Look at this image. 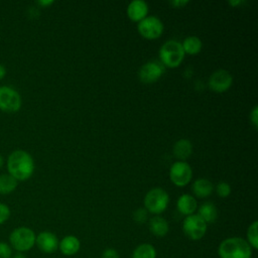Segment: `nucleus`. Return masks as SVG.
Segmentation results:
<instances>
[{
  "label": "nucleus",
  "instance_id": "obj_4",
  "mask_svg": "<svg viewBox=\"0 0 258 258\" xmlns=\"http://www.w3.org/2000/svg\"><path fill=\"white\" fill-rule=\"evenodd\" d=\"M159 57L163 67L165 66L170 69L178 67L184 57L181 43L175 40L166 41L159 49Z\"/></svg>",
  "mask_w": 258,
  "mask_h": 258
},
{
  "label": "nucleus",
  "instance_id": "obj_6",
  "mask_svg": "<svg viewBox=\"0 0 258 258\" xmlns=\"http://www.w3.org/2000/svg\"><path fill=\"white\" fill-rule=\"evenodd\" d=\"M207 228L208 224L198 214L186 216L182 222L183 234L192 241L201 240L206 235Z\"/></svg>",
  "mask_w": 258,
  "mask_h": 258
},
{
  "label": "nucleus",
  "instance_id": "obj_22",
  "mask_svg": "<svg viewBox=\"0 0 258 258\" xmlns=\"http://www.w3.org/2000/svg\"><path fill=\"white\" fill-rule=\"evenodd\" d=\"M184 53L198 54L202 50V41L197 36H188L181 43Z\"/></svg>",
  "mask_w": 258,
  "mask_h": 258
},
{
  "label": "nucleus",
  "instance_id": "obj_3",
  "mask_svg": "<svg viewBox=\"0 0 258 258\" xmlns=\"http://www.w3.org/2000/svg\"><path fill=\"white\" fill-rule=\"evenodd\" d=\"M36 235L34 231L28 227L15 228L9 235V245L17 252L24 253L29 251L35 245Z\"/></svg>",
  "mask_w": 258,
  "mask_h": 258
},
{
  "label": "nucleus",
  "instance_id": "obj_26",
  "mask_svg": "<svg viewBox=\"0 0 258 258\" xmlns=\"http://www.w3.org/2000/svg\"><path fill=\"white\" fill-rule=\"evenodd\" d=\"M11 212L7 205L0 203V225L7 222V220L10 218Z\"/></svg>",
  "mask_w": 258,
  "mask_h": 258
},
{
  "label": "nucleus",
  "instance_id": "obj_31",
  "mask_svg": "<svg viewBox=\"0 0 258 258\" xmlns=\"http://www.w3.org/2000/svg\"><path fill=\"white\" fill-rule=\"evenodd\" d=\"M5 76H6V68H5L2 63H0V81H1Z\"/></svg>",
  "mask_w": 258,
  "mask_h": 258
},
{
  "label": "nucleus",
  "instance_id": "obj_14",
  "mask_svg": "<svg viewBox=\"0 0 258 258\" xmlns=\"http://www.w3.org/2000/svg\"><path fill=\"white\" fill-rule=\"evenodd\" d=\"M58 249L64 256H73L80 251L81 242L78 237L68 235L58 242Z\"/></svg>",
  "mask_w": 258,
  "mask_h": 258
},
{
  "label": "nucleus",
  "instance_id": "obj_33",
  "mask_svg": "<svg viewBox=\"0 0 258 258\" xmlns=\"http://www.w3.org/2000/svg\"><path fill=\"white\" fill-rule=\"evenodd\" d=\"M243 3V1H241V0H237V1H229V4L231 5V6H233V7H236V6H238V5H240V4H242Z\"/></svg>",
  "mask_w": 258,
  "mask_h": 258
},
{
  "label": "nucleus",
  "instance_id": "obj_16",
  "mask_svg": "<svg viewBox=\"0 0 258 258\" xmlns=\"http://www.w3.org/2000/svg\"><path fill=\"white\" fill-rule=\"evenodd\" d=\"M176 208L180 214L186 217L195 213V211L198 208V205H197L196 199L192 196L184 194L178 198L176 203Z\"/></svg>",
  "mask_w": 258,
  "mask_h": 258
},
{
  "label": "nucleus",
  "instance_id": "obj_5",
  "mask_svg": "<svg viewBox=\"0 0 258 258\" xmlns=\"http://www.w3.org/2000/svg\"><path fill=\"white\" fill-rule=\"evenodd\" d=\"M168 203V194L160 187L150 189L144 197V206L146 211L156 216L166 210Z\"/></svg>",
  "mask_w": 258,
  "mask_h": 258
},
{
  "label": "nucleus",
  "instance_id": "obj_11",
  "mask_svg": "<svg viewBox=\"0 0 258 258\" xmlns=\"http://www.w3.org/2000/svg\"><path fill=\"white\" fill-rule=\"evenodd\" d=\"M164 73V67L158 61H149L143 64L138 73L139 79L144 84H152L160 79Z\"/></svg>",
  "mask_w": 258,
  "mask_h": 258
},
{
  "label": "nucleus",
  "instance_id": "obj_9",
  "mask_svg": "<svg viewBox=\"0 0 258 258\" xmlns=\"http://www.w3.org/2000/svg\"><path fill=\"white\" fill-rule=\"evenodd\" d=\"M192 176V170L185 161L174 162L169 169V177L176 186L186 185Z\"/></svg>",
  "mask_w": 258,
  "mask_h": 258
},
{
  "label": "nucleus",
  "instance_id": "obj_27",
  "mask_svg": "<svg viewBox=\"0 0 258 258\" xmlns=\"http://www.w3.org/2000/svg\"><path fill=\"white\" fill-rule=\"evenodd\" d=\"M12 248L5 242H0V258H11Z\"/></svg>",
  "mask_w": 258,
  "mask_h": 258
},
{
  "label": "nucleus",
  "instance_id": "obj_21",
  "mask_svg": "<svg viewBox=\"0 0 258 258\" xmlns=\"http://www.w3.org/2000/svg\"><path fill=\"white\" fill-rule=\"evenodd\" d=\"M156 249L149 243L138 245L132 252V258H156Z\"/></svg>",
  "mask_w": 258,
  "mask_h": 258
},
{
  "label": "nucleus",
  "instance_id": "obj_25",
  "mask_svg": "<svg viewBox=\"0 0 258 258\" xmlns=\"http://www.w3.org/2000/svg\"><path fill=\"white\" fill-rule=\"evenodd\" d=\"M217 194L221 198H227L231 194V186L228 182L222 181L217 185Z\"/></svg>",
  "mask_w": 258,
  "mask_h": 258
},
{
  "label": "nucleus",
  "instance_id": "obj_18",
  "mask_svg": "<svg viewBox=\"0 0 258 258\" xmlns=\"http://www.w3.org/2000/svg\"><path fill=\"white\" fill-rule=\"evenodd\" d=\"M213 183L207 178H199L195 180V182L191 185V190L198 198L209 197L213 192Z\"/></svg>",
  "mask_w": 258,
  "mask_h": 258
},
{
  "label": "nucleus",
  "instance_id": "obj_19",
  "mask_svg": "<svg viewBox=\"0 0 258 258\" xmlns=\"http://www.w3.org/2000/svg\"><path fill=\"white\" fill-rule=\"evenodd\" d=\"M198 215L207 223H214L218 218V210L213 203L207 202L200 206L198 210Z\"/></svg>",
  "mask_w": 258,
  "mask_h": 258
},
{
  "label": "nucleus",
  "instance_id": "obj_1",
  "mask_svg": "<svg viewBox=\"0 0 258 258\" xmlns=\"http://www.w3.org/2000/svg\"><path fill=\"white\" fill-rule=\"evenodd\" d=\"M8 174L17 181H24L31 177L34 171L32 156L25 150L17 149L12 151L6 161Z\"/></svg>",
  "mask_w": 258,
  "mask_h": 258
},
{
  "label": "nucleus",
  "instance_id": "obj_13",
  "mask_svg": "<svg viewBox=\"0 0 258 258\" xmlns=\"http://www.w3.org/2000/svg\"><path fill=\"white\" fill-rule=\"evenodd\" d=\"M148 5L145 1L134 0L129 3L127 7V16L134 22H140L147 16Z\"/></svg>",
  "mask_w": 258,
  "mask_h": 258
},
{
  "label": "nucleus",
  "instance_id": "obj_7",
  "mask_svg": "<svg viewBox=\"0 0 258 258\" xmlns=\"http://www.w3.org/2000/svg\"><path fill=\"white\" fill-rule=\"evenodd\" d=\"M22 105L20 94L9 86L0 87V110L5 113H15Z\"/></svg>",
  "mask_w": 258,
  "mask_h": 258
},
{
  "label": "nucleus",
  "instance_id": "obj_15",
  "mask_svg": "<svg viewBox=\"0 0 258 258\" xmlns=\"http://www.w3.org/2000/svg\"><path fill=\"white\" fill-rule=\"evenodd\" d=\"M148 227L150 233L158 238L166 236L169 231V225L167 221L160 216H154L153 218H151L149 220Z\"/></svg>",
  "mask_w": 258,
  "mask_h": 258
},
{
  "label": "nucleus",
  "instance_id": "obj_29",
  "mask_svg": "<svg viewBox=\"0 0 258 258\" xmlns=\"http://www.w3.org/2000/svg\"><path fill=\"white\" fill-rule=\"evenodd\" d=\"M250 120H251V123L253 124V126L255 128H257L258 127V107L257 106H255L253 108V110L251 111Z\"/></svg>",
  "mask_w": 258,
  "mask_h": 258
},
{
  "label": "nucleus",
  "instance_id": "obj_24",
  "mask_svg": "<svg viewBox=\"0 0 258 258\" xmlns=\"http://www.w3.org/2000/svg\"><path fill=\"white\" fill-rule=\"evenodd\" d=\"M148 218V212L145 208H139L133 213V220L137 224H143L147 221Z\"/></svg>",
  "mask_w": 258,
  "mask_h": 258
},
{
  "label": "nucleus",
  "instance_id": "obj_30",
  "mask_svg": "<svg viewBox=\"0 0 258 258\" xmlns=\"http://www.w3.org/2000/svg\"><path fill=\"white\" fill-rule=\"evenodd\" d=\"M187 3H188L187 0H173L170 2V4L172 6H174L175 8H181V7L185 6Z\"/></svg>",
  "mask_w": 258,
  "mask_h": 258
},
{
  "label": "nucleus",
  "instance_id": "obj_20",
  "mask_svg": "<svg viewBox=\"0 0 258 258\" xmlns=\"http://www.w3.org/2000/svg\"><path fill=\"white\" fill-rule=\"evenodd\" d=\"M18 181L8 173L0 174V195L6 196L13 192L17 187Z\"/></svg>",
  "mask_w": 258,
  "mask_h": 258
},
{
  "label": "nucleus",
  "instance_id": "obj_28",
  "mask_svg": "<svg viewBox=\"0 0 258 258\" xmlns=\"http://www.w3.org/2000/svg\"><path fill=\"white\" fill-rule=\"evenodd\" d=\"M102 258H120L119 252L114 248H107L102 252Z\"/></svg>",
  "mask_w": 258,
  "mask_h": 258
},
{
  "label": "nucleus",
  "instance_id": "obj_34",
  "mask_svg": "<svg viewBox=\"0 0 258 258\" xmlns=\"http://www.w3.org/2000/svg\"><path fill=\"white\" fill-rule=\"evenodd\" d=\"M11 258H27L26 255L24 253H21V252H17L16 254H14Z\"/></svg>",
  "mask_w": 258,
  "mask_h": 258
},
{
  "label": "nucleus",
  "instance_id": "obj_2",
  "mask_svg": "<svg viewBox=\"0 0 258 258\" xmlns=\"http://www.w3.org/2000/svg\"><path fill=\"white\" fill-rule=\"evenodd\" d=\"M218 255L220 258H251L252 248L245 239L231 237L220 243Z\"/></svg>",
  "mask_w": 258,
  "mask_h": 258
},
{
  "label": "nucleus",
  "instance_id": "obj_32",
  "mask_svg": "<svg viewBox=\"0 0 258 258\" xmlns=\"http://www.w3.org/2000/svg\"><path fill=\"white\" fill-rule=\"evenodd\" d=\"M53 3V1H38L37 2V4L38 5H40V6H43V7H45V6H49L50 4H52Z\"/></svg>",
  "mask_w": 258,
  "mask_h": 258
},
{
  "label": "nucleus",
  "instance_id": "obj_17",
  "mask_svg": "<svg viewBox=\"0 0 258 258\" xmlns=\"http://www.w3.org/2000/svg\"><path fill=\"white\" fill-rule=\"evenodd\" d=\"M192 152V145L187 139H179L173 145V155L179 161L187 159Z\"/></svg>",
  "mask_w": 258,
  "mask_h": 258
},
{
  "label": "nucleus",
  "instance_id": "obj_23",
  "mask_svg": "<svg viewBox=\"0 0 258 258\" xmlns=\"http://www.w3.org/2000/svg\"><path fill=\"white\" fill-rule=\"evenodd\" d=\"M257 229H258V222L254 221L252 224H250V226L247 229V243L251 246L252 249H257L258 248V233H257Z\"/></svg>",
  "mask_w": 258,
  "mask_h": 258
},
{
  "label": "nucleus",
  "instance_id": "obj_35",
  "mask_svg": "<svg viewBox=\"0 0 258 258\" xmlns=\"http://www.w3.org/2000/svg\"><path fill=\"white\" fill-rule=\"evenodd\" d=\"M4 165V158L2 155H0V168Z\"/></svg>",
  "mask_w": 258,
  "mask_h": 258
},
{
  "label": "nucleus",
  "instance_id": "obj_10",
  "mask_svg": "<svg viewBox=\"0 0 258 258\" xmlns=\"http://www.w3.org/2000/svg\"><path fill=\"white\" fill-rule=\"evenodd\" d=\"M233 84L232 75L226 70L214 72L209 79V86L216 93H224L230 89Z\"/></svg>",
  "mask_w": 258,
  "mask_h": 258
},
{
  "label": "nucleus",
  "instance_id": "obj_8",
  "mask_svg": "<svg viewBox=\"0 0 258 258\" xmlns=\"http://www.w3.org/2000/svg\"><path fill=\"white\" fill-rule=\"evenodd\" d=\"M138 32L146 39H156L163 32V24L155 16H146L137 26Z\"/></svg>",
  "mask_w": 258,
  "mask_h": 258
},
{
  "label": "nucleus",
  "instance_id": "obj_12",
  "mask_svg": "<svg viewBox=\"0 0 258 258\" xmlns=\"http://www.w3.org/2000/svg\"><path fill=\"white\" fill-rule=\"evenodd\" d=\"M58 242L56 235L49 231H42L35 238V245L45 254L54 253L58 249Z\"/></svg>",
  "mask_w": 258,
  "mask_h": 258
}]
</instances>
